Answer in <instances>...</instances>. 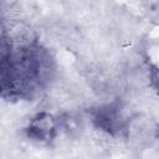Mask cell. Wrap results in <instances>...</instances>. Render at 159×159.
<instances>
[{"label": "cell", "instance_id": "obj_1", "mask_svg": "<svg viewBox=\"0 0 159 159\" xmlns=\"http://www.w3.org/2000/svg\"><path fill=\"white\" fill-rule=\"evenodd\" d=\"M55 129V123L53 119L50 116L42 114L39 116L30 125V130L32 133V135L40 140H45L47 139L48 135H51V133Z\"/></svg>", "mask_w": 159, "mask_h": 159}, {"label": "cell", "instance_id": "obj_2", "mask_svg": "<svg viewBox=\"0 0 159 159\" xmlns=\"http://www.w3.org/2000/svg\"><path fill=\"white\" fill-rule=\"evenodd\" d=\"M4 40H6V26L0 20V42L4 41Z\"/></svg>", "mask_w": 159, "mask_h": 159}]
</instances>
